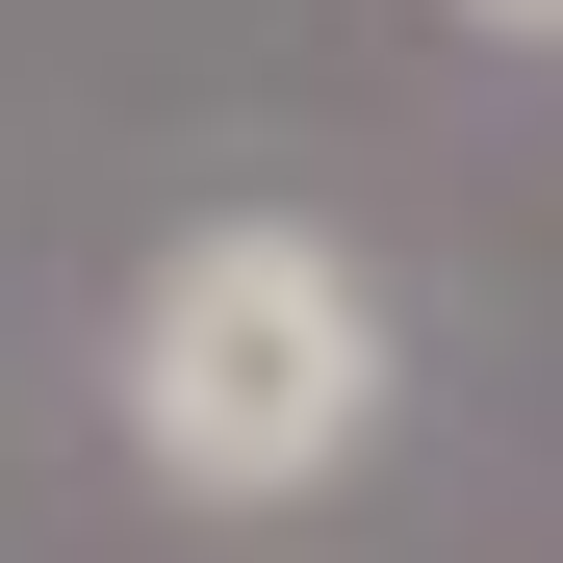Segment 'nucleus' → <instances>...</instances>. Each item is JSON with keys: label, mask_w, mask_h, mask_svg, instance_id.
<instances>
[{"label": "nucleus", "mask_w": 563, "mask_h": 563, "mask_svg": "<svg viewBox=\"0 0 563 563\" xmlns=\"http://www.w3.org/2000/svg\"><path fill=\"white\" fill-rule=\"evenodd\" d=\"M410 410V333H385V256L308 231V206H179L103 308V435L154 461L179 512H308L358 487Z\"/></svg>", "instance_id": "1"}, {"label": "nucleus", "mask_w": 563, "mask_h": 563, "mask_svg": "<svg viewBox=\"0 0 563 563\" xmlns=\"http://www.w3.org/2000/svg\"><path fill=\"white\" fill-rule=\"evenodd\" d=\"M435 26H487V52H563V0H435Z\"/></svg>", "instance_id": "2"}]
</instances>
